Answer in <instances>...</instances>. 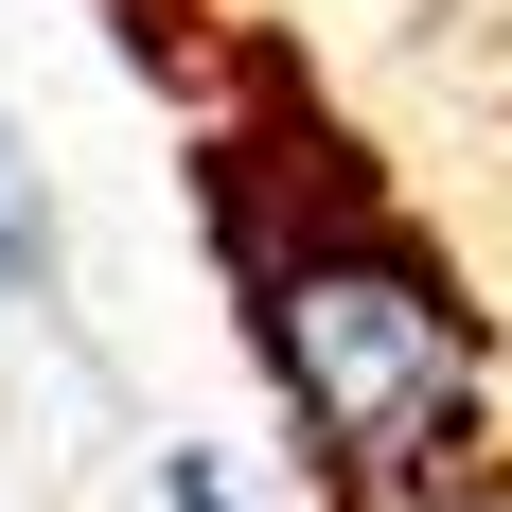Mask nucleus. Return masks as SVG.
<instances>
[{"instance_id":"f257e3e1","label":"nucleus","mask_w":512,"mask_h":512,"mask_svg":"<svg viewBox=\"0 0 512 512\" xmlns=\"http://www.w3.org/2000/svg\"><path fill=\"white\" fill-rule=\"evenodd\" d=\"M248 301H265V371L336 442L354 512L477 495V301L442 283V248H407L371 195H336L301 212V248H248Z\"/></svg>"},{"instance_id":"f03ea898","label":"nucleus","mask_w":512,"mask_h":512,"mask_svg":"<svg viewBox=\"0 0 512 512\" xmlns=\"http://www.w3.org/2000/svg\"><path fill=\"white\" fill-rule=\"evenodd\" d=\"M53 265H71V248H53V177H36V142L0 124V283H36V301H53Z\"/></svg>"}]
</instances>
